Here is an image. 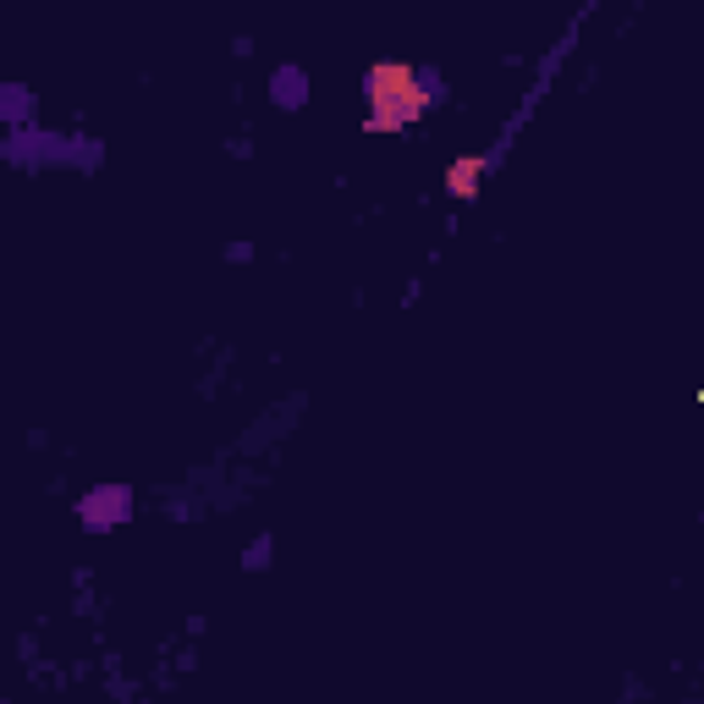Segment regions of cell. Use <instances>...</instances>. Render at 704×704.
I'll use <instances>...</instances> for the list:
<instances>
[{
  "mask_svg": "<svg viewBox=\"0 0 704 704\" xmlns=\"http://www.w3.org/2000/svg\"><path fill=\"white\" fill-rule=\"evenodd\" d=\"M297 83H303V72H297V67H281V72H275V105H297V100H303Z\"/></svg>",
  "mask_w": 704,
  "mask_h": 704,
  "instance_id": "cell-1",
  "label": "cell"
}]
</instances>
